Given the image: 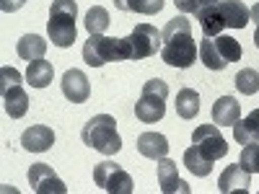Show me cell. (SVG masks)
<instances>
[{
    "label": "cell",
    "instance_id": "obj_24",
    "mask_svg": "<svg viewBox=\"0 0 259 194\" xmlns=\"http://www.w3.org/2000/svg\"><path fill=\"white\" fill-rule=\"evenodd\" d=\"M109 11L101 8V6H94L89 8V13H85V21H83V26L89 34H104L106 29H109Z\"/></svg>",
    "mask_w": 259,
    "mask_h": 194
},
{
    "label": "cell",
    "instance_id": "obj_27",
    "mask_svg": "<svg viewBox=\"0 0 259 194\" xmlns=\"http://www.w3.org/2000/svg\"><path fill=\"white\" fill-rule=\"evenodd\" d=\"M239 163L249 171V174H259V142H251L241 150Z\"/></svg>",
    "mask_w": 259,
    "mask_h": 194
},
{
    "label": "cell",
    "instance_id": "obj_12",
    "mask_svg": "<svg viewBox=\"0 0 259 194\" xmlns=\"http://www.w3.org/2000/svg\"><path fill=\"white\" fill-rule=\"evenodd\" d=\"M62 93H65V99H68L70 104H83V101H89V96H91V83H89V78H85V73L83 70H68L62 75Z\"/></svg>",
    "mask_w": 259,
    "mask_h": 194
},
{
    "label": "cell",
    "instance_id": "obj_21",
    "mask_svg": "<svg viewBox=\"0 0 259 194\" xmlns=\"http://www.w3.org/2000/svg\"><path fill=\"white\" fill-rule=\"evenodd\" d=\"M55 78V68L52 62L47 60H34L29 62V70H26V80L31 83V88H47Z\"/></svg>",
    "mask_w": 259,
    "mask_h": 194
},
{
    "label": "cell",
    "instance_id": "obj_7",
    "mask_svg": "<svg viewBox=\"0 0 259 194\" xmlns=\"http://www.w3.org/2000/svg\"><path fill=\"white\" fill-rule=\"evenodd\" d=\"M166 99H168V85L161 78H153L143 85L140 99L135 104V117L145 124L161 122L166 114Z\"/></svg>",
    "mask_w": 259,
    "mask_h": 194
},
{
    "label": "cell",
    "instance_id": "obj_17",
    "mask_svg": "<svg viewBox=\"0 0 259 194\" xmlns=\"http://www.w3.org/2000/svg\"><path fill=\"white\" fill-rule=\"evenodd\" d=\"M239 114H241V104L236 101L233 96H221L218 101L212 104V122L215 124H236L239 122Z\"/></svg>",
    "mask_w": 259,
    "mask_h": 194
},
{
    "label": "cell",
    "instance_id": "obj_25",
    "mask_svg": "<svg viewBox=\"0 0 259 194\" xmlns=\"http://www.w3.org/2000/svg\"><path fill=\"white\" fill-rule=\"evenodd\" d=\"M233 85L239 88V93L254 96V93L259 91V73H256L254 68H244V70H239V75H236Z\"/></svg>",
    "mask_w": 259,
    "mask_h": 194
},
{
    "label": "cell",
    "instance_id": "obj_18",
    "mask_svg": "<svg viewBox=\"0 0 259 194\" xmlns=\"http://www.w3.org/2000/svg\"><path fill=\"white\" fill-rule=\"evenodd\" d=\"M16 52L21 60H45V52H47V41L41 39L39 34H24L18 41H16Z\"/></svg>",
    "mask_w": 259,
    "mask_h": 194
},
{
    "label": "cell",
    "instance_id": "obj_9",
    "mask_svg": "<svg viewBox=\"0 0 259 194\" xmlns=\"http://www.w3.org/2000/svg\"><path fill=\"white\" fill-rule=\"evenodd\" d=\"M83 60L91 68H101L106 62L124 60L122 55V39L117 36H104V34H91L83 47Z\"/></svg>",
    "mask_w": 259,
    "mask_h": 194
},
{
    "label": "cell",
    "instance_id": "obj_30",
    "mask_svg": "<svg viewBox=\"0 0 259 194\" xmlns=\"http://www.w3.org/2000/svg\"><path fill=\"white\" fill-rule=\"evenodd\" d=\"M254 44H256V50H259V21H256V31H254Z\"/></svg>",
    "mask_w": 259,
    "mask_h": 194
},
{
    "label": "cell",
    "instance_id": "obj_28",
    "mask_svg": "<svg viewBox=\"0 0 259 194\" xmlns=\"http://www.w3.org/2000/svg\"><path fill=\"white\" fill-rule=\"evenodd\" d=\"M29 0H0V8H3V13H16L21 6H26Z\"/></svg>",
    "mask_w": 259,
    "mask_h": 194
},
{
    "label": "cell",
    "instance_id": "obj_14",
    "mask_svg": "<svg viewBox=\"0 0 259 194\" xmlns=\"http://www.w3.org/2000/svg\"><path fill=\"white\" fill-rule=\"evenodd\" d=\"M21 145H24L26 150H31V153H45V150H50L55 145V132L52 127L47 124H34L29 127L24 135H21Z\"/></svg>",
    "mask_w": 259,
    "mask_h": 194
},
{
    "label": "cell",
    "instance_id": "obj_6",
    "mask_svg": "<svg viewBox=\"0 0 259 194\" xmlns=\"http://www.w3.org/2000/svg\"><path fill=\"white\" fill-rule=\"evenodd\" d=\"M161 47H163V36L153 24H138L122 39L124 60H135V62L145 60V57H153L156 52H161Z\"/></svg>",
    "mask_w": 259,
    "mask_h": 194
},
{
    "label": "cell",
    "instance_id": "obj_20",
    "mask_svg": "<svg viewBox=\"0 0 259 194\" xmlns=\"http://www.w3.org/2000/svg\"><path fill=\"white\" fill-rule=\"evenodd\" d=\"M210 39H212V47H215V52H218V57H221V62H223V68H228L231 62H239V60H241L244 50H241V44H239L233 36L218 34V36H210Z\"/></svg>",
    "mask_w": 259,
    "mask_h": 194
},
{
    "label": "cell",
    "instance_id": "obj_29",
    "mask_svg": "<svg viewBox=\"0 0 259 194\" xmlns=\"http://www.w3.org/2000/svg\"><path fill=\"white\" fill-rule=\"evenodd\" d=\"M174 6H177L182 13H194V6H197V0H174Z\"/></svg>",
    "mask_w": 259,
    "mask_h": 194
},
{
    "label": "cell",
    "instance_id": "obj_8",
    "mask_svg": "<svg viewBox=\"0 0 259 194\" xmlns=\"http://www.w3.org/2000/svg\"><path fill=\"white\" fill-rule=\"evenodd\" d=\"M21 73L16 68L0 70V96H3V109L11 119H21L29 112V93L21 85Z\"/></svg>",
    "mask_w": 259,
    "mask_h": 194
},
{
    "label": "cell",
    "instance_id": "obj_22",
    "mask_svg": "<svg viewBox=\"0 0 259 194\" xmlns=\"http://www.w3.org/2000/svg\"><path fill=\"white\" fill-rule=\"evenodd\" d=\"M177 114L182 119H194L200 114V93L192 88H182L177 93Z\"/></svg>",
    "mask_w": 259,
    "mask_h": 194
},
{
    "label": "cell",
    "instance_id": "obj_1",
    "mask_svg": "<svg viewBox=\"0 0 259 194\" xmlns=\"http://www.w3.org/2000/svg\"><path fill=\"white\" fill-rule=\"evenodd\" d=\"M194 16L205 36H218L223 29H244L251 21L241 0H197Z\"/></svg>",
    "mask_w": 259,
    "mask_h": 194
},
{
    "label": "cell",
    "instance_id": "obj_5",
    "mask_svg": "<svg viewBox=\"0 0 259 194\" xmlns=\"http://www.w3.org/2000/svg\"><path fill=\"white\" fill-rule=\"evenodd\" d=\"M75 21H78V3L75 0H52L47 34H50L55 47H60V50L73 47L75 34H78Z\"/></svg>",
    "mask_w": 259,
    "mask_h": 194
},
{
    "label": "cell",
    "instance_id": "obj_16",
    "mask_svg": "<svg viewBox=\"0 0 259 194\" xmlns=\"http://www.w3.org/2000/svg\"><path fill=\"white\" fill-rule=\"evenodd\" d=\"M138 153L150 158V161H161L168 153V140L161 132H143L138 137Z\"/></svg>",
    "mask_w": 259,
    "mask_h": 194
},
{
    "label": "cell",
    "instance_id": "obj_23",
    "mask_svg": "<svg viewBox=\"0 0 259 194\" xmlns=\"http://www.w3.org/2000/svg\"><path fill=\"white\" fill-rule=\"evenodd\" d=\"M114 8L140 13V16H156L163 8V0H114Z\"/></svg>",
    "mask_w": 259,
    "mask_h": 194
},
{
    "label": "cell",
    "instance_id": "obj_4",
    "mask_svg": "<svg viewBox=\"0 0 259 194\" xmlns=\"http://www.w3.org/2000/svg\"><path fill=\"white\" fill-rule=\"evenodd\" d=\"M80 140L99 150L104 156H117L122 150V137L117 132V119L112 114H96L85 122V127L80 129Z\"/></svg>",
    "mask_w": 259,
    "mask_h": 194
},
{
    "label": "cell",
    "instance_id": "obj_19",
    "mask_svg": "<svg viewBox=\"0 0 259 194\" xmlns=\"http://www.w3.org/2000/svg\"><path fill=\"white\" fill-rule=\"evenodd\" d=\"M233 137L239 145L259 142V109H254L246 119H239L233 124Z\"/></svg>",
    "mask_w": 259,
    "mask_h": 194
},
{
    "label": "cell",
    "instance_id": "obj_15",
    "mask_svg": "<svg viewBox=\"0 0 259 194\" xmlns=\"http://www.w3.org/2000/svg\"><path fill=\"white\" fill-rule=\"evenodd\" d=\"M251 186V174L241 166V163H236V166H228L221 179H218V189L223 194H231V191H246Z\"/></svg>",
    "mask_w": 259,
    "mask_h": 194
},
{
    "label": "cell",
    "instance_id": "obj_2",
    "mask_svg": "<svg viewBox=\"0 0 259 194\" xmlns=\"http://www.w3.org/2000/svg\"><path fill=\"white\" fill-rule=\"evenodd\" d=\"M228 153V142L215 124H200L192 132V148L184 150V166L194 176H210L212 163Z\"/></svg>",
    "mask_w": 259,
    "mask_h": 194
},
{
    "label": "cell",
    "instance_id": "obj_10",
    "mask_svg": "<svg viewBox=\"0 0 259 194\" xmlns=\"http://www.w3.org/2000/svg\"><path fill=\"white\" fill-rule=\"evenodd\" d=\"M94 181H96V186H101L104 191H112V194H133L135 191L133 176L114 161L96 163L94 166Z\"/></svg>",
    "mask_w": 259,
    "mask_h": 194
},
{
    "label": "cell",
    "instance_id": "obj_11",
    "mask_svg": "<svg viewBox=\"0 0 259 194\" xmlns=\"http://www.w3.org/2000/svg\"><path fill=\"white\" fill-rule=\"evenodd\" d=\"M29 184L36 194H65L68 191V186L62 184V179L47 163H34L29 168Z\"/></svg>",
    "mask_w": 259,
    "mask_h": 194
},
{
    "label": "cell",
    "instance_id": "obj_3",
    "mask_svg": "<svg viewBox=\"0 0 259 194\" xmlns=\"http://www.w3.org/2000/svg\"><path fill=\"white\" fill-rule=\"evenodd\" d=\"M163 36V47H161V60L171 68H189V65L197 62V41L192 36V21L182 13L177 18H171L166 29L161 31Z\"/></svg>",
    "mask_w": 259,
    "mask_h": 194
},
{
    "label": "cell",
    "instance_id": "obj_26",
    "mask_svg": "<svg viewBox=\"0 0 259 194\" xmlns=\"http://www.w3.org/2000/svg\"><path fill=\"white\" fill-rule=\"evenodd\" d=\"M200 60H202V65H205L207 70H226L221 57H218V52H215V47H212V39L210 36H205L202 44H200Z\"/></svg>",
    "mask_w": 259,
    "mask_h": 194
},
{
    "label": "cell",
    "instance_id": "obj_13",
    "mask_svg": "<svg viewBox=\"0 0 259 194\" xmlns=\"http://www.w3.org/2000/svg\"><path fill=\"white\" fill-rule=\"evenodd\" d=\"M158 184H161V191H163V194H174V191L189 194V191H192V189L187 186V181L179 179L177 163L171 161V158H161V161H158Z\"/></svg>",
    "mask_w": 259,
    "mask_h": 194
}]
</instances>
